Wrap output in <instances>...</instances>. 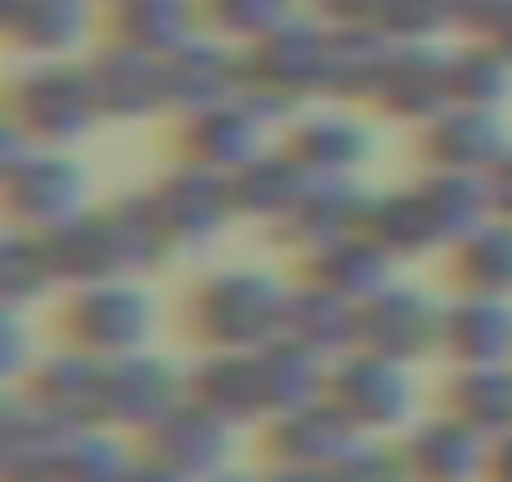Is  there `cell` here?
Returning a JSON list of instances; mask_svg holds the SVG:
<instances>
[{"label": "cell", "mask_w": 512, "mask_h": 482, "mask_svg": "<svg viewBox=\"0 0 512 482\" xmlns=\"http://www.w3.org/2000/svg\"><path fill=\"white\" fill-rule=\"evenodd\" d=\"M287 297L292 292L267 272H221L191 297V317L216 352H241L267 337H282Z\"/></svg>", "instance_id": "cell-1"}, {"label": "cell", "mask_w": 512, "mask_h": 482, "mask_svg": "<svg viewBox=\"0 0 512 482\" xmlns=\"http://www.w3.org/2000/svg\"><path fill=\"white\" fill-rule=\"evenodd\" d=\"M151 297L131 282H91L66 322H71V337L81 342V352L111 362V357H131L146 337H151Z\"/></svg>", "instance_id": "cell-2"}, {"label": "cell", "mask_w": 512, "mask_h": 482, "mask_svg": "<svg viewBox=\"0 0 512 482\" xmlns=\"http://www.w3.org/2000/svg\"><path fill=\"white\" fill-rule=\"evenodd\" d=\"M357 342L387 362H412L442 347V312L412 287H382L357 307Z\"/></svg>", "instance_id": "cell-3"}, {"label": "cell", "mask_w": 512, "mask_h": 482, "mask_svg": "<svg viewBox=\"0 0 512 482\" xmlns=\"http://www.w3.org/2000/svg\"><path fill=\"white\" fill-rule=\"evenodd\" d=\"M327 397L352 417L357 432H387L412 412V382L402 362H387L377 352L347 357L342 367L327 372Z\"/></svg>", "instance_id": "cell-4"}, {"label": "cell", "mask_w": 512, "mask_h": 482, "mask_svg": "<svg viewBox=\"0 0 512 482\" xmlns=\"http://www.w3.org/2000/svg\"><path fill=\"white\" fill-rule=\"evenodd\" d=\"M101 111L91 71H66V66H46L36 76H26L21 96H16V131H31L36 146L41 141H71L76 131L91 126V116Z\"/></svg>", "instance_id": "cell-5"}, {"label": "cell", "mask_w": 512, "mask_h": 482, "mask_svg": "<svg viewBox=\"0 0 512 482\" xmlns=\"http://www.w3.org/2000/svg\"><path fill=\"white\" fill-rule=\"evenodd\" d=\"M181 377L156 357H111L101 372V417L121 427H156L171 407H181Z\"/></svg>", "instance_id": "cell-6"}, {"label": "cell", "mask_w": 512, "mask_h": 482, "mask_svg": "<svg viewBox=\"0 0 512 482\" xmlns=\"http://www.w3.org/2000/svg\"><path fill=\"white\" fill-rule=\"evenodd\" d=\"M151 211H156L166 247H201L206 236H216V226L231 211V186H221L206 166L191 161V171H176L151 196Z\"/></svg>", "instance_id": "cell-7"}, {"label": "cell", "mask_w": 512, "mask_h": 482, "mask_svg": "<svg viewBox=\"0 0 512 482\" xmlns=\"http://www.w3.org/2000/svg\"><path fill=\"white\" fill-rule=\"evenodd\" d=\"M226 427H231V422H221L216 412H206V407H196V402L186 397L181 407H171V412L151 427V457H156L161 467L191 477V482H206V477L221 472V462H226V452H231Z\"/></svg>", "instance_id": "cell-8"}, {"label": "cell", "mask_w": 512, "mask_h": 482, "mask_svg": "<svg viewBox=\"0 0 512 482\" xmlns=\"http://www.w3.org/2000/svg\"><path fill=\"white\" fill-rule=\"evenodd\" d=\"M81 196H86V176L66 156L36 146V156L11 161V201H16V211L31 226L56 231V226L76 221L81 216Z\"/></svg>", "instance_id": "cell-9"}, {"label": "cell", "mask_w": 512, "mask_h": 482, "mask_svg": "<svg viewBox=\"0 0 512 482\" xmlns=\"http://www.w3.org/2000/svg\"><path fill=\"white\" fill-rule=\"evenodd\" d=\"M347 447H357V427H352V417L332 397L292 407L272 427V452L287 467H332Z\"/></svg>", "instance_id": "cell-10"}, {"label": "cell", "mask_w": 512, "mask_h": 482, "mask_svg": "<svg viewBox=\"0 0 512 482\" xmlns=\"http://www.w3.org/2000/svg\"><path fill=\"white\" fill-rule=\"evenodd\" d=\"M407 457V472L412 482H472L487 472V447H482V432L467 427L462 417H447V422H427L407 437L402 447Z\"/></svg>", "instance_id": "cell-11"}, {"label": "cell", "mask_w": 512, "mask_h": 482, "mask_svg": "<svg viewBox=\"0 0 512 482\" xmlns=\"http://www.w3.org/2000/svg\"><path fill=\"white\" fill-rule=\"evenodd\" d=\"M442 352L462 367L512 362V307L502 297H467L442 312Z\"/></svg>", "instance_id": "cell-12"}, {"label": "cell", "mask_w": 512, "mask_h": 482, "mask_svg": "<svg viewBox=\"0 0 512 482\" xmlns=\"http://www.w3.org/2000/svg\"><path fill=\"white\" fill-rule=\"evenodd\" d=\"M71 427L36 402H11L6 412V477L11 482H61Z\"/></svg>", "instance_id": "cell-13"}, {"label": "cell", "mask_w": 512, "mask_h": 482, "mask_svg": "<svg viewBox=\"0 0 512 482\" xmlns=\"http://www.w3.org/2000/svg\"><path fill=\"white\" fill-rule=\"evenodd\" d=\"M427 151L442 171H467V176H482L497 166V156L507 151L502 141V126L492 111L482 106H462V111H447V116H432L427 121Z\"/></svg>", "instance_id": "cell-14"}, {"label": "cell", "mask_w": 512, "mask_h": 482, "mask_svg": "<svg viewBox=\"0 0 512 482\" xmlns=\"http://www.w3.org/2000/svg\"><path fill=\"white\" fill-rule=\"evenodd\" d=\"M282 337L317 352V357H332L342 352L347 342H357V302L312 282L307 292H292L287 297V322H282Z\"/></svg>", "instance_id": "cell-15"}, {"label": "cell", "mask_w": 512, "mask_h": 482, "mask_svg": "<svg viewBox=\"0 0 512 482\" xmlns=\"http://www.w3.org/2000/svg\"><path fill=\"white\" fill-rule=\"evenodd\" d=\"M101 372L106 362L91 352H66V357H46L36 367V407L51 412L56 422L76 427L86 417H101Z\"/></svg>", "instance_id": "cell-16"}, {"label": "cell", "mask_w": 512, "mask_h": 482, "mask_svg": "<svg viewBox=\"0 0 512 482\" xmlns=\"http://www.w3.org/2000/svg\"><path fill=\"white\" fill-rule=\"evenodd\" d=\"M191 402L216 412L221 422H246L267 407V392H262V367L246 352H216L196 367L191 377Z\"/></svg>", "instance_id": "cell-17"}, {"label": "cell", "mask_w": 512, "mask_h": 482, "mask_svg": "<svg viewBox=\"0 0 512 482\" xmlns=\"http://www.w3.org/2000/svg\"><path fill=\"white\" fill-rule=\"evenodd\" d=\"M387 272H392V252L377 247L367 231H352V236H337L327 247H312V282L352 297V302H367L387 287Z\"/></svg>", "instance_id": "cell-18"}, {"label": "cell", "mask_w": 512, "mask_h": 482, "mask_svg": "<svg viewBox=\"0 0 512 482\" xmlns=\"http://www.w3.org/2000/svg\"><path fill=\"white\" fill-rule=\"evenodd\" d=\"M186 141H191L196 166H206V171L231 166L236 171V166H246L256 156V116L231 106V101H216L206 111H191Z\"/></svg>", "instance_id": "cell-19"}, {"label": "cell", "mask_w": 512, "mask_h": 482, "mask_svg": "<svg viewBox=\"0 0 512 482\" xmlns=\"http://www.w3.org/2000/svg\"><path fill=\"white\" fill-rule=\"evenodd\" d=\"M367 151H372V136H367L357 121H347V116H317V121H307V126L292 136V146H287V156H292L302 171H312V176H342V171H352Z\"/></svg>", "instance_id": "cell-20"}, {"label": "cell", "mask_w": 512, "mask_h": 482, "mask_svg": "<svg viewBox=\"0 0 512 482\" xmlns=\"http://www.w3.org/2000/svg\"><path fill=\"white\" fill-rule=\"evenodd\" d=\"M302 176L307 171L292 156H251L231 176V206L236 211H251V216H287L292 201L307 186Z\"/></svg>", "instance_id": "cell-21"}, {"label": "cell", "mask_w": 512, "mask_h": 482, "mask_svg": "<svg viewBox=\"0 0 512 482\" xmlns=\"http://www.w3.org/2000/svg\"><path fill=\"white\" fill-rule=\"evenodd\" d=\"M196 6L191 0H116V26L121 41L151 56H171L176 46L191 41Z\"/></svg>", "instance_id": "cell-22"}, {"label": "cell", "mask_w": 512, "mask_h": 482, "mask_svg": "<svg viewBox=\"0 0 512 482\" xmlns=\"http://www.w3.org/2000/svg\"><path fill=\"white\" fill-rule=\"evenodd\" d=\"M256 367H262V392H267V407L272 412H292V407H307L322 397L327 387V372H322V357L287 342L282 347H267L256 352Z\"/></svg>", "instance_id": "cell-23"}, {"label": "cell", "mask_w": 512, "mask_h": 482, "mask_svg": "<svg viewBox=\"0 0 512 482\" xmlns=\"http://www.w3.org/2000/svg\"><path fill=\"white\" fill-rule=\"evenodd\" d=\"M452 407L482 437H507L512 432V367L507 362L462 367V377L452 382Z\"/></svg>", "instance_id": "cell-24"}, {"label": "cell", "mask_w": 512, "mask_h": 482, "mask_svg": "<svg viewBox=\"0 0 512 482\" xmlns=\"http://www.w3.org/2000/svg\"><path fill=\"white\" fill-rule=\"evenodd\" d=\"M457 277L477 297H512V216L482 221L477 231L462 236L457 247Z\"/></svg>", "instance_id": "cell-25"}, {"label": "cell", "mask_w": 512, "mask_h": 482, "mask_svg": "<svg viewBox=\"0 0 512 482\" xmlns=\"http://www.w3.org/2000/svg\"><path fill=\"white\" fill-rule=\"evenodd\" d=\"M86 31V0H11V36L31 51H66Z\"/></svg>", "instance_id": "cell-26"}, {"label": "cell", "mask_w": 512, "mask_h": 482, "mask_svg": "<svg viewBox=\"0 0 512 482\" xmlns=\"http://www.w3.org/2000/svg\"><path fill=\"white\" fill-rule=\"evenodd\" d=\"M51 282H56V267H51L46 236H36V241L31 236H16L11 247H6V292H11V307H26Z\"/></svg>", "instance_id": "cell-27"}, {"label": "cell", "mask_w": 512, "mask_h": 482, "mask_svg": "<svg viewBox=\"0 0 512 482\" xmlns=\"http://www.w3.org/2000/svg\"><path fill=\"white\" fill-rule=\"evenodd\" d=\"M131 462L121 452V442L111 437H71L66 462H61V482H126Z\"/></svg>", "instance_id": "cell-28"}, {"label": "cell", "mask_w": 512, "mask_h": 482, "mask_svg": "<svg viewBox=\"0 0 512 482\" xmlns=\"http://www.w3.org/2000/svg\"><path fill=\"white\" fill-rule=\"evenodd\" d=\"M327 472H332V482H412L402 447L392 452V447H377V442H357V447H347Z\"/></svg>", "instance_id": "cell-29"}, {"label": "cell", "mask_w": 512, "mask_h": 482, "mask_svg": "<svg viewBox=\"0 0 512 482\" xmlns=\"http://www.w3.org/2000/svg\"><path fill=\"white\" fill-rule=\"evenodd\" d=\"M487 196H492L497 216H512V151H502L497 166L487 171Z\"/></svg>", "instance_id": "cell-30"}, {"label": "cell", "mask_w": 512, "mask_h": 482, "mask_svg": "<svg viewBox=\"0 0 512 482\" xmlns=\"http://www.w3.org/2000/svg\"><path fill=\"white\" fill-rule=\"evenodd\" d=\"M487 472H492V482H512V432L497 437V447L487 452Z\"/></svg>", "instance_id": "cell-31"}, {"label": "cell", "mask_w": 512, "mask_h": 482, "mask_svg": "<svg viewBox=\"0 0 512 482\" xmlns=\"http://www.w3.org/2000/svg\"><path fill=\"white\" fill-rule=\"evenodd\" d=\"M126 482H191V477H181V472H171V467H161V462L151 457V462H136Z\"/></svg>", "instance_id": "cell-32"}, {"label": "cell", "mask_w": 512, "mask_h": 482, "mask_svg": "<svg viewBox=\"0 0 512 482\" xmlns=\"http://www.w3.org/2000/svg\"><path fill=\"white\" fill-rule=\"evenodd\" d=\"M502 6V0H447V11L452 16H467V21H482L487 26V16Z\"/></svg>", "instance_id": "cell-33"}, {"label": "cell", "mask_w": 512, "mask_h": 482, "mask_svg": "<svg viewBox=\"0 0 512 482\" xmlns=\"http://www.w3.org/2000/svg\"><path fill=\"white\" fill-rule=\"evenodd\" d=\"M267 482H332V472H327V467H282V472L267 477Z\"/></svg>", "instance_id": "cell-34"}, {"label": "cell", "mask_w": 512, "mask_h": 482, "mask_svg": "<svg viewBox=\"0 0 512 482\" xmlns=\"http://www.w3.org/2000/svg\"><path fill=\"white\" fill-rule=\"evenodd\" d=\"M317 6H347V0H317ZM377 0H362V11H372Z\"/></svg>", "instance_id": "cell-35"}, {"label": "cell", "mask_w": 512, "mask_h": 482, "mask_svg": "<svg viewBox=\"0 0 512 482\" xmlns=\"http://www.w3.org/2000/svg\"><path fill=\"white\" fill-rule=\"evenodd\" d=\"M206 482H246V477H206Z\"/></svg>", "instance_id": "cell-36"}]
</instances>
